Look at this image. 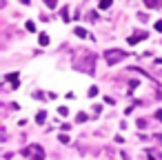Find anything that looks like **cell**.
Returning a JSON list of instances; mask_svg holds the SVG:
<instances>
[{"instance_id": "cell-13", "label": "cell", "mask_w": 162, "mask_h": 160, "mask_svg": "<svg viewBox=\"0 0 162 160\" xmlns=\"http://www.w3.org/2000/svg\"><path fill=\"white\" fill-rule=\"evenodd\" d=\"M96 96H98V87H91L89 89V98H96Z\"/></svg>"}, {"instance_id": "cell-10", "label": "cell", "mask_w": 162, "mask_h": 160, "mask_svg": "<svg viewBox=\"0 0 162 160\" xmlns=\"http://www.w3.org/2000/svg\"><path fill=\"white\" fill-rule=\"evenodd\" d=\"M113 0H100V9H109Z\"/></svg>"}, {"instance_id": "cell-7", "label": "cell", "mask_w": 162, "mask_h": 160, "mask_svg": "<svg viewBox=\"0 0 162 160\" xmlns=\"http://www.w3.org/2000/svg\"><path fill=\"white\" fill-rule=\"evenodd\" d=\"M144 5H147L149 9H155V7H160L162 2H160V0H144Z\"/></svg>"}, {"instance_id": "cell-11", "label": "cell", "mask_w": 162, "mask_h": 160, "mask_svg": "<svg viewBox=\"0 0 162 160\" xmlns=\"http://www.w3.org/2000/svg\"><path fill=\"white\" fill-rule=\"evenodd\" d=\"M89 116H87V113L85 111H82V113H78V116H76V120H78V122H85V120H87Z\"/></svg>"}, {"instance_id": "cell-5", "label": "cell", "mask_w": 162, "mask_h": 160, "mask_svg": "<svg viewBox=\"0 0 162 160\" xmlns=\"http://www.w3.org/2000/svg\"><path fill=\"white\" fill-rule=\"evenodd\" d=\"M38 42H40V47H47L49 45V33H38Z\"/></svg>"}, {"instance_id": "cell-12", "label": "cell", "mask_w": 162, "mask_h": 160, "mask_svg": "<svg viewBox=\"0 0 162 160\" xmlns=\"http://www.w3.org/2000/svg\"><path fill=\"white\" fill-rule=\"evenodd\" d=\"M27 31H36V22H33V20L27 22Z\"/></svg>"}, {"instance_id": "cell-4", "label": "cell", "mask_w": 162, "mask_h": 160, "mask_svg": "<svg viewBox=\"0 0 162 160\" xmlns=\"http://www.w3.org/2000/svg\"><path fill=\"white\" fill-rule=\"evenodd\" d=\"M140 40H147V33H133V36H129V40H127V42H129V45H138V42H140Z\"/></svg>"}, {"instance_id": "cell-18", "label": "cell", "mask_w": 162, "mask_h": 160, "mask_svg": "<svg viewBox=\"0 0 162 160\" xmlns=\"http://www.w3.org/2000/svg\"><path fill=\"white\" fill-rule=\"evenodd\" d=\"M155 118H158V120H162V109H160L158 113H155Z\"/></svg>"}, {"instance_id": "cell-17", "label": "cell", "mask_w": 162, "mask_h": 160, "mask_svg": "<svg viewBox=\"0 0 162 160\" xmlns=\"http://www.w3.org/2000/svg\"><path fill=\"white\" fill-rule=\"evenodd\" d=\"M155 31H162V20H158V22H155Z\"/></svg>"}, {"instance_id": "cell-15", "label": "cell", "mask_w": 162, "mask_h": 160, "mask_svg": "<svg viewBox=\"0 0 162 160\" xmlns=\"http://www.w3.org/2000/svg\"><path fill=\"white\" fill-rule=\"evenodd\" d=\"M44 5H47V7H53V9H56V5H58V2H56V0H44Z\"/></svg>"}, {"instance_id": "cell-1", "label": "cell", "mask_w": 162, "mask_h": 160, "mask_svg": "<svg viewBox=\"0 0 162 160\" xmlns=\"http://www.w3.org/2000/svg\"><path fill=\"white\" fill-rule=\"evenodd\" d=\"M127 51H120V49H111V51H104V60H107V65H118L127 58Z\"/></svg>"}, {"instance_id": "cell-2", "label": "cell", "mask_w": 162, "mask_h": 160, "mask_svg": "<svg viewBox=\"0 0 162 160\" xmlns=\"http://www.w3.org/2000/svg\"><path fill=\"white\" fill-rule=\"evenodd\" d=\"M22 156H31L33 160H44V151H42V147L31 145V147H27V149L22 151Z\"/></svg>"}, {"instance_id": "cell-8", "label": "cell", "mask_w": 162, "mask_h": 160, "mask_svg": "<svg viewBox=\"0 0 162 160\" xmlns=\"http://www.w3.org/2000/svg\"><path fill=\"white\" fill-rule=\"evenodd\" d=\"M44 120H47V111H38V116H36V122H38V125H42Z\"/></svg>"}, {"instance_id": "cell-14", "label": "cell", "mask_w": 162, "mask_h": 160, "mask_svg": "<svg viewBox=\"0 0 162 160\" xmlns=\"http://www.w3.org/2000/svg\"><path fill=\"white\" fill-rule=\"evenodd\" d=\"M58 140H60V142H64V145H67V142H69V136H64V134H60V136H58Z\"/></svg>"}, {"instance_id": "cell-3", "label": "cell", "mask_w": 162, "mask_h": 160, "mask_svg": "<svg viewBox=\"0 0 162 160\" xmlns=\"http://www.w3.org/2000/svg\"><path fill=\"white\" fill-rule=\"evenodd\" d=\"M4 80H7V82H14V89H18V82H20V76L16 71H11V73H7V76H4Z\"/></svg>"}, {"instance_id": "cell-6", "label": "cell", "mask_w": 162, "mask_h": 160, "mask_svg": "<svg viewBox=\"0 0 162 160\" xmlns=\"http://www.w3.org/2000/svg\"><path fill=\"white\" fill-rule=\"evenodd\" d=\"M74 33H76L78 38H87V36H89V33H87V29H82V27H76V29H74Z\"/></svg>"}, {"instance_id": "cell-16", "label": "cell", "mask_w": 162, "mask_h": 160, "mask_svg": "<svg viewBox=\"0 0 162 160\" xmlns=\"http://www.w3.org/2000/svg\"><path fill=\"white\" fill-rule=\"evenodd\" d=\"M58 113H60V116H67V113H69V109H67V107H60Z\"/></svg>"}, {"instance_id": "cell-9", "label": "cell", "mask_w": 162, "mask_h": 160, "mask_svg": "<svg viewBox=\"0 0 162 160\" xmlns=\"http://www.w3.org/2000/svg\"><path fill=\"white\" fill-rule=\"evenodd\" d=\"M60 14H62V20H64V22L71 20V18H69V9H67V7H62V11H60Z\"/></svg>"}]
</instances>
